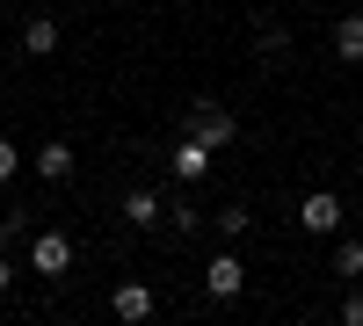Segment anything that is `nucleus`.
Here are the masks:
<instances>
[{"label": "nucleus", "mask_w": 363, "mask_h": 326, "mask_svg": "<svg viewBox=\"0 0 363 326\" xmlns=\"http://www.w3.org/2000/svg\"><path fill=\"white\" fill-rule=\"evenodd\" d=\"M15 167H22V160H15V145L0 138V182H15Z\"/></svg>", "instance_id": "nucleus-17"}, {"label": "nucleus", "mask_w": 363, "mask_h": 326, "mask_svg": "<svg viewBox=\"0 0 363 326\" xmlns=\"http://www.w3.org/2000/svg\"><path fill=\"white\" fill-rule=\"evenodd\" d=\"M240 290H247V261H240L233 247H218V254H211V269H203V298H218V305H233Z\"/></svg>", "instance_id": "nucleus-2"}, {"label": "nucleus", "mask_w": 363, "mask_h": 326, "mask_svg": "<svg viewBox=\"0 0 363 326\" xmlns=\"http://www.w3.org/2000/svg\"><path fill=\"white\" fill-rule=\"evenodd\" d=\"M255 51L269 58V66H277V58L291 51V37H284V22H262V37H255Z\"/></svg>", "instance_id": "nucleus-13"}, {"label": "nucleus", "mask_w": 363, "mask_h": 326, "mask_svg": "<svg viewBox=\"0 0 363 326\" xmlns=\"http://www.w3.org/2000/svg\"><path fill=\"white\" fill-rule=\"evenodd\" d=\"M29 269H37V276H66L73 269V232H37V240H29Z\"/></svg>", "instance_id": "nucleus-3"}, {"label": "nucleus", "mask_w": 363, "mask_h": 326, "mask_svg": "<svg viewBox=\"0 0 363 326\" xmlns=\"http://www.w3.org/2000/svg\"><path fill=\"white\" fill-rule=\"evenodd\" d=\"M342 319H349V326H363V290H349V298H342Z\"/></svg>", "instance_id": "nucleus-16"}, {"label": "nucleus", "mask_w": 363, "mask_h": 326, "mask_svg": "<svg viewBox=\"0 0 363 326\" xmlns=\"http://www.w3.org/2000/svg\"><path fill=\"white\" fill-rule=\"evenodd\" d=\"M182 131H189V138H203L211 153H225V145L240 138V124H233V109H225V102H211V95H196L189 109H182Z\"/></svg>", "instance_id": "nucleus-1"}, {"label": "nucleus", "mask_w": 363, "mask_h": 326, "mask_svg": "<svg viewBox=\"0 0 363 326\" xmlns=\"http://www.w3.org/2000/svg\"><path fill=\"white\" fill-rule=\"evenodd\" d=\"M29 167H37L44 182H73V145H66V138H44V145H37V160H29Z\"/></svg>", "instance_id": "nucleus-9"}, {"label": "nucleus", "mask_w": 363, "mask_h": 326, "mask_svg": "<svg viewBox=\"0 0 363 326\" xmlns=\"http://www.w3.org/2000/svg\"><path fill=\"white\" fill-rule=\"evenodd\" d=\"M298 225H306L313 240H335V232H342V196H327V189H313L306 203H298Z\"/></svg>", "instance_id": "nucleus-4"}, {"label": "nucleus", "mask_w": 363, "mask_h": 326, "mask_svg": "<svg viewBox=\"0 0 363 326\" xmlns=\"http://www.w3.org/2000/svg\"><path fill=\"white\" fill-rule=\"evenodd\" d=\"M247 225H255V211H247V203H225V211H211V232H218L225 247H240V240H247Z\"/></svg>", "instance_id": "nucleus-11"}, {"label": "nucleus", "mask_w": 363, "mask_h": 326, "mask_svg": "<svg viewBox=\"0 0 363 326\" xmlns=\"http://www.w3.org/2000/svg\"><path fill=\"white\" fill-rule=\"evenodd\" d=\"M58 44H66L58 15H29V22H22V44H15V51H22V58H51Z\"/></svg>", "instance_id": "nucleus-7"}, {"label": "nucleus", "mask_w": 363, "mask_h": 326, "mask_svg": "<svg viewBox=\"0 0 363 326\" xmlns=\"http://www.w3.org/2000/svg\"><path fill=\"white\" fill-rule=\"evenodd\" d=\"M0 73H8V51H0Z\"/></svg>", "instance_id": "nucleus-19"}, {"label": "nucleus", "mask_w": 363, "mask_h": 326, "mask_svg": "<svg viewBox=\"0 0 363 326\" xmlns=\"http://www.w3.org/2000/svg\"><path fill=\"white\" fill-rule=\"evenodd\" d=\"M167 167H174V182H182V189H196L203 174H211V145H203V138H189V131H182V145H174V153H167Z\"/></svg>", "instance_id": "nucleus-5"}, {"label": "nucleus", "mask_w": 363, "mask_h": 326, "mask_svg": "<svg viewBox=\"0 0 363 326\" xmlns=\"http://www.w3.org/2000/svg\"><path fill=\"white\" fill-rule=\"evenodd\" d=\"M335 276L342 283H363V240H335Z\"/></svg>", "instance_id": "nucleus-12"}, {"label": "nucleus", "mask_w": 363, "mask_h": 326, "mask_svg": "<svg viewBox=\"0 0 363 326\" xmlns=\"http://www.w3.org/2000/svg\"><path fill=\"white\" fill-rule=\"evenodd\" d=\"M109 312L124 319V326H145V319L160 312V298H153L145 283H116V290H109Z\"/></svg>", "instance_id": "nucleus-6"}, {"label": "nucleus", "mask_w": 363, "mask_h": 326, "mask_svg": "<svg viewBox=\"0 0 363 326\" xmlns=\"http://www.w3.org/2000/svg\"><path fill=\"white\" fill-rule=\"evenodd\" d=\"M167 225H174V232H203V211H196L189 196H174V203H167Z\"/></svg>", "instance_id": "nucleus-14"}, {"label": "nucleus", "mask_w": 363, "mask_h": 326, "mask_svg": "<svg viewBox=\"0 0 363 326\" xmlns=\"http://www.w3.org/2000/svg\"><path fill=\"white\" fill-rule=\"evenodd\" d=\"M22 232H29V211H8V218H0V254H8Z\"/></svg>", "instance_id": "nucleus-15"}, {"label": "nucleus", "mask_w": 363, "mask_h": 326, "mask_svg": "<svg viewBox=\"0 0 363 326\" xmlns=\"http://www.w3.org/2000/svg\"><path fill=\"white\" fill-rule=\"evenodd\" d=\"M8 290H15V261L0 254V298H8Z\"/></svg>", "instance_id": "nucleus-18"}, {"label": "nucleus", "mask_w": 363, "mask_h": 326, "mask_svg": "<svg viewBox=\"0 0 363 326\" xmlns=\"http://www.w3.org/2000/svg\"><path fill=\"white\" fill-rule=\"evenodd\" d=\"M124 218H131V232H153V225H167V196H153V189H131V196H124Z\"/></svg>", "instance_id": "nucleus-8"}, {"label": "nucleus", "mask_w": 363, "mask_h": 326, "mask_svg": "<svg viewBox=\"0 0 363 326\" xmlns=\"http://www.w3.org/2000/svg\"><path fill=\"white\" fill-rule=\"evenodd\" d=\"M327 51H335L342 66H363V15H342L335 37H327Z\"/></svg>", "instance_id": "nucleus-10"}]
</instances>
